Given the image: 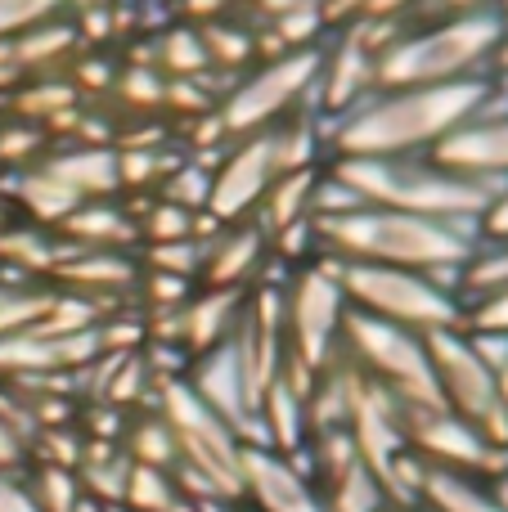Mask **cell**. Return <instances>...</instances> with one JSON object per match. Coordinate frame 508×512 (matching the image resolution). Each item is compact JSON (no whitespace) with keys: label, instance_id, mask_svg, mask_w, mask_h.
I'll return each instance as SVG.
<instances>
[{"label":"cell","instance_id":"obj_37","mask_svg":"<svg viewBox=\"0 0 508 512\" xmlns=\"http://www.w3.org/2000/svg\"><path fill=\"white\" fill-rule=\"evenodd\" d=\"M392 512H423V508H410V504H405V508H392Z\"/></svg>","mask_w":508,"mask_h":512},{"label":"cell","instance_id":"obj_17","mask_svg":"<svg viewBox=\"0 0 508 512\" xmlns=\"http://www.w3.org/2000/svg\"><path fill=\"white\" fill-rule=\"evenodd\" d=\"M275 270V248L257 230V221H234L221 225L212 239L203 243V274L198 288H225V292H252L261 279Z\"/></svg>","mask_w":508,"mask_h":512},{"label":"cell","instance_id":"obj_38","mask_svg":"<svg viewBox=\"0 0 508 512\" xmlns=\"http://www.w3.org/2000/svg\"><path fill=\"white\" fill-rule=\"evenodd\" d=\"M500 14H504V18H508V0H500Z\"/></svg>","mask_w":508,"mask_h":512},{"label":"cell","instance_id":"obj_28","mask_svg":"<svg viewBox=\"0 0 508 512\" xmlns=\"http://www.w3.org/2000/svg\"><path fill=\"white\" fill-rule=\"evenodd\" d=\"M68 14H72V0H0V45L18 41L32 27H45Z\"/></svg>","mask_w":508,"mask_h":512},{"label":"cell","instance_id":"obj_35","mask_svg":"<svg viewBox=\"0 0 508 512\" xmlns=\"http://www.w3.org/2000/svg\"><path fill=\"white\" fill-rule=\"evenodd\" d=\"M72 512H117V508H108V504H95V499H81V504L72 508Z\"/></svg>","mask_w":508,"mask_h":512},{"label":"cell","instance_id":"obj_19","mask_svg":"<svg viewBox=\"0 0 508 512\" xmlns=\"http://www.w3.org/2000/svg\"><path fill=\"white\" fill-rule=\"evenodd\" d=\"M410 508L423 512H508V481H482L464 472L419 463L410 481Z\"/></svg>","mask_w":508,"mask_h":512},{"label":"cell","instance_id":"obj_15","mask_svg":"<svg viewBox=\"0 0 508 512\" xmlns=\"http://www.w3.org/2000/svg\"><path fill=\"white\" fill-rule=\"evenodd\" d=\"M50 288L86 297L104 310H122L135 301V283H140V256L135 252H86L63 243L59 265L50 270Z\"/></svg>","mask_w":508,"mask_h":512},{"label":"cell","instance_id":"obj_2","mask_svg":"<svg viewBox=\"0 0 508 512\" xmlns=\"http://www.w3.org/2000/svg\"><path fill=\"white\" fill-rule=\"evenodd\" d=\"M473 248L477 234L464 225L387 212L369 203L311 216V256L333 265H392V270L437 274L459 288Z\"/></svg>","mask_w":508,"mask_h":512},{"label":"cell","instance_id":"obj_33","mask_svg":"<svg viewBox=\"0 0 508 512\" xmlns=\"http://www.w3.org/2000/svg\"><path fill=\"white\" fill-rule=\"evenodd\" d=\"M477 342H482L495 360V387H500V409H504V423H508V342H486V337H477Z\"/></svg>","mask_w":508,"mask_h":512},{"label":"cell","instance_id":"obj_31","mask_svg":"<svg viewBox=\"0 0 508 512\" xmlns=\"http://www.w3.org/2000/svg\"><path fill=\"white\" fill-rule=\"evenodd\" d=\"M508 239V185L495 194V203L486 207L482 225H477V243H500Z\"/></svg>","mask_w":508,"mask_h":512},{"label":"cell","instance_id":"obj_21","mask_svg":"<svg viewBox=\"0 0 508 512\" xmlns=\"http://www.w3.org/2000/svg\"><path fill=\"white\" fill-rule=\"evenodd\" d=\"M41 167L54 180H63L81 203H90V198H122V185H117V149H108V144L59 140V144H50Z\"/></svg>","mask_w":508,"mask_h":512},{"label":"cell","instance_id":"obj_7","mask_svg":"<svg viewBox=\"0 0 508 512\" xmlns=\"http://www.w3.org/2000/svg\"><path fill=\"white\" fill-rule=\"evenodd\" d=\"M338 283L356 315L410 328L419 337L441 333V328H464V297L455 283L437 274L392 270V265H338Z\"/></svg>","mask_w":508,"mask_h":512},{"label":"cell","instance_id":"obj_4","mask_svg":"<svg viewBox=\"0 0 508 512\" xmlns=\"http://www.w3.org/2000/svg\"><path fill=\"white\" fill-rule=\"evenodd\" d=\"M333 180L347 189L356 203L387 207L405 216H428V221L464 225L477 234L486 207L500 189L477 185L468 176H455L432 158H329L324 162Z\"/></svg>","mask_w":508,"mask_h":512},{"label":"cell","instance_id":"obj_29","mask_svg":"<svg viewBox=\"0 0 508 512\" xmlns=\"http://www.w3.org/2000/svg\"><path fill=\"white\" fill-rule=\"evenodd\" d=\"M203 243L207 239H185V243H153V248H140L144 270H162V274H176V279L198 283L203 274Z\"/></svg>","mask_w":508,"mask_h":512},{"label":"cell","instance_id":"obj_12","mask_svg":"<svg viewBox=\"0 0 508 512\" xmlns=\"http://www.w3.org/2000/svg\"><path fill=\"white\" fill-rule=\"evenodd\" d=\"M374 90H378V50L365 27L356 23V27H338V32L324 36L311 113L320 122H333V117L351 113L356 104H365Z\"/></svg>","mask_w":508,"mask_h":512},{"label":"cell","instance_id":"obj_10","mask_svg":"<svg viewBox=\"0 0 508 512\" xmlns=\"http://www.w3.org/2000/svg\"><path fill=\"white\" fill-rule=\"evenodd\" d=\"M428 360L432 378H437L441 409L455 418H464L468 427H477L482 436H491L495 445L508 450V423L500 409V387H495V360L468 328H441L428 333Z\"/></svg>","mask_w":508,"mask_h":512},{"label":"cell","instance_id":"obj_1","mask_svg":"<svg viewBox=\"0 0 508 512\" xmlns=\"http://www.w3.org/2000/svg\"><path fill=\"white\" fill-rule=\"evenodd\" d=\"M500 81L477 77L455 86H405L374 90L351 113L324 122V162L329 158H432L464 122H473L495 99Z\"/></svg>","mask_w":508,"mask_h":512},{"label":"cell","instance_id":"obj_23","mask_svg":"<svg viewBox=\"0 0 508 512\" xmlns=\"http://www.w3.org/2000/svg\"><path fill=\"white\" fill-rule=\"evenodd\" d=\"M117 508L122 512H198L194 499L180 490L176 472L140 468V463H131V472H126V490Z\"/></svg>","mask_w":508,"mask_h":512},{"label":"cell","instance_id":"obj_25","mask_svg":"<svg viewBox=\"0 0 508 512\" xmlns=\"http://www.w3.org/2000/svg\"><path fill=\"white\" fill-rule=\"evenodd\" d=\"M122 454L140 468H176V445H171V432L162 423L158 409H140V414L126 418L122 427Z\"/></svg>","mask_w":508,"mask_h":512},{"label":"cell","instance_id":"obj_8","mask_svg":"<svg viewBox=\"0 0 508 512\" xmlns=\"http://www.w3.org/2000/svg\"><path fill=\"white\" fill-rule=\"evenodd\" d=\"M284 297V342L288 364L306 378H320L342 351V324H347V292L338 283V265L306 256L288 265L279 279Z\"/></svg>","mask_w":508,"mask_h":512},{"label":"cell","instance_id":"obj_14","mask_svg":"<svg viewBox=\"0 0 508 512\" xmlns=\"http://www.w3.org/2000/svg\"><path fill=\"white\" fill-rule=\"evenodd\" d=\"M432 162H441L455 176L477 180V185H508V108H500V90L473 122H464L446 144H437Z\"/></svg>","mask_w":508,"mask_h":512},{"label":"cell","instance_id":"obj_18","mask_svg":"<svg viewBox=\"0 0 508 512\" xmlns=\"http://www.w3.org/2000/svg\"><path fill=\"white\" fill-rule=\"evenodd\" d=\"M234 342V337H230ZM225 342L221 351L212 355H198L194 364L185 369V382L216 418L234 427L248 445H257V414H252V396H248V382H243V369H239V355L234 346Z\"/></svg>","mask_w":508,"mask_h":512},{"label":"cell","instance_id":"obj_20","mask_svg":"<svg viewBox=\"0 0 508 512\" xmlns=\"http://www.w3.org/2000/svg\"><path fill=\"white\" fill-rule=\"evenodd\" d=\"M54 234L59 243L86 252H140V225L126 198H90Z\"/></svg>","mask_w":508,"mask_h":512},{"label":"cell","instance_id":"obj_11","mask_svg":"<svg viewBox=\"0 0 508 512\" xmlns=\"http://www.w3.org/2000/svg\"><path fill=\"white\" fill-rule=\"evenodd\" d=\"M410 450L428 468L464 472V477L482 481H508V450L468 427L464 418L446 414V409H419L410 414Z\"/></svg>","mask_w":508,"mask_h":512},{"label":"cell","instance_id":"obj_13","mask_svg":"<svg viewBox=\"0 0 508 512\" xmlns=\"http://www.w3.org/2000/svg\"><path fill=\"white\" fill-rule=\"evenodd\" d=\"M279 180V162H275V144L266 135L252 140H234L221 158L212 162V189H207V216L216 225H234V221H252L257 203L266 198V189Z\"/></svg>","mask_w":508,"mask_h":512},{"label":"cell","instance_id":"obj_34","mask_svg":"<svg viewBox=\"0 0 508 512\" xmlns=\"http://www.w3.org/2000/svg\"><path fill=\"white\" fill-rule=\"evenodd\" d=\"M491 77L500 81V90H508V36H504L500 54H495V72H491Z\"/></svg>","mask_w":508,"mask_h":512},{"label":"cell","instance_id":"obj_6","mask_svg":"<svg viewBox=\"0 0 508 512\" xmlns=\"http://www.w3.org/2000/svg\"><path fill=\"white\" fill-rule=\"evenodd\" d=\"M320 50L324 45L275 54V59L252 63L243 77H234L230 90H221V99H216L225 140H252V135L284 126L288 117L311 113L315 81H320Z\"/></svg>","mask_w":508,"mask_h":512},{"label":"cell","instance_id":"obj_9","mask_svg":"<svg viewBox=\"0 0 508 512\" xmlns=\"http://www.w3.org/2000/svg\"><path fill=\"white\" fill-rule=\"evenodd\" d=\"M342 360L369 378L374 387H383L405 414H419V409H441L437 396V378H432V360H428V342L410 328L383 324V319H369L347 310V324H342Z\"/></svg>","mask_w":508,"mask_h":512},{"label":"cell","instance_id":"obj_32","mask_svg":"<svg viewBox=\"0 0 508 512\" xmlns=\"http://www.w3.org/2000/svg\"><path fill=\"white\" fill-rule=\"evenodd\" d=\"M0 512H36L32 495L23 486V472L0 468Z\"/></svg>","mask_w":508,"mask_h":512},{"label":"cell","instance_id":"obj_26","mask_svg":"<svg viewBox=\"0 0 508 512\" xmlns=\"http://www.w3.org/2000/svg\"><path fill=\"white\" fill-rule=\"evenodd\" d=\"M23 486L32 495L36 512H72L81 504V481H77V468H63V463H41L32 459L23 468Z\"/></svg>","mask_w":508,"mask_h":512},{"label":"cell","instance_id":"obj_36","mask_svg":"<svg viewBox=\"0 0 508 512\" xmlns=\"http://www.w3.org/2000/svg\"><path fill=\"white\" fill-rule=\"evenodd\" d=\"M216 512H252V508H243V504H230V508H216Z\"/></svg>","mask_w":508,"mask_h":512},{"label":"cell","instance_id":"obj_22","mask_svg":"<svg viewBox=\"0 0 508 512\" xmlns=\"http://www.w3.org/2000/svg\"><path fill=\"white\" fill-rule=\"evenodd\" d=\"M126 472H131V459L122 454V445L81 436V459H77L81 495L95 499V504L117 508L122 504V490H126Z\"/></svg>","mask_w":508,"mask_h":512},{"label":"cell","instance_id":"obj_30","mask_svg":"<svg viewBox=\"0 0 508 512\" xmlns=\"http://www.w3.org/2000/svg\"><path fill=\"white\" fill-rule=\"evenodd\" d=\"M464 328L486 342H508V283L464 301Z\"/></svg>","mask_w":508,"mask_h":512},{"label":"cell","instance_id":"obj_16","mask_svg":"<svg viewBox=\"0 0 508 512\" xmlns=\"http://www.w3.org/2000/svg\"><path fill=\"white\" fill-rule=\"evenodd\" d=\"M243 508L252 512H329L302 459L248 445L243 450Z\"/></svg>","mask_w":508,"mask_h":512},{"label":"cell","instance_id":"obj_27","mask_svg":"<svg viewBox=\"0 0 508 512\" xmlns=\"http://www.w3.org/2000/svg\"><path fill=\"white\" fill-rule=\"evenodd\" d=\"M508 283V239L500 243H477L473 256H468L464 274H459V297H482L491 288H504Z\"/></svg>","mask_w":508,"mask_h":512},{"label":"cell","instance_id":"obj_5","mask_svg":"<svg viewBox=\"0 0 508 512\" xmlns=\"http://www.w3.org/2000/svg\"><path fill=\"white\" fill-rule=\"evenodd\" d=\"M153 409L162 414L176 445V481L198 512H216L243 504V441L225 418H216L203 400L189 391L185 378H162Z\"/></svg>","mask_w":508,"mask_h":512},{"label":"cell","instance_id":"obj_24","mask_svg":"<svg viewBox=\"0 0 508 512\" xmlns=\"http://www.w3.org/2000/svg\"><path fill=\"white\" fill-rule=\"evenodd\" d=\"M153 68L167 81H194V77H212V59H207L203 32L189 23H176L153 41Z\"/></svg>","mask_w":508,"mask_h":512},{"label":"cell","instance_id":"obj_3","mask_svg":"<svg viewBox=\"0 0 508 512\" xmlns=\"http://www.w3.org/2000/svg\"><path fill=\"white\" fill-rule=\"evenodd\" d=\"M504 36L508 18L500 9L459 18H410L378 54V90L455 86V81L491 77Z\"/></svg>","mask_w":508,"mask_h":512}]
</instances>
